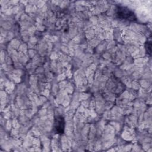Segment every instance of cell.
I'll use <instances>...</instances> for the list:
<instances>
[{
    "label": "cell",
    "mask_w": 152,
    "mask_h": 152,
    "mask_svg": "<svg viewBox=\"0 0 152 152\" xmlns=\"http://www.w3.org/2000/svg\"><path fill=\"white\" fill-rule=\"evenodd\" d=\"M118 15L119 17L124 20H131L134 18V14L129 9L125 7H119L118 9Z\"/></svg>",
    "instance_id": "cell-1"
},
{
    "label": "cell",
    "mask_w": 152,
    "mask_h": 152,
    "mask_svg": "<svg viewBox=\"0 0 152 152\" xmlns=\"http://www.w3.org/2000/svg\"><path fill=\"white\" fill-rule=\"evenodd\" d=\"M55 129L58 132H61L64 129V118L62 116H58L55 119Z\"/></svg>",
    "instance_id": "cell-2"
}]
</instances>
